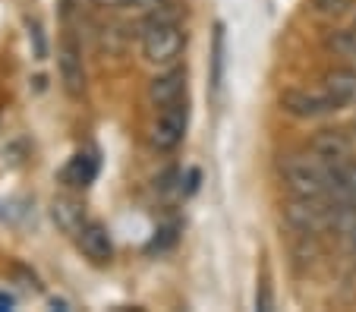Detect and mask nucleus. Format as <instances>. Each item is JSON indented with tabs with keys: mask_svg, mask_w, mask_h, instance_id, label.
I'll return each instance as SVG.
<instances>
[{
	"mask_svg": "<svg viewBox=\"0 0 356 312\" xmlns=\"http://www.w3.org/2000/svg\"><path fill=\"white\" fill-rule=\"evenodd\" d=\"M281 180L290 196L322 199L331 190V164L309 155H287L281 158Z\"/></svg>",
	"mask_w": 356,
	"mask_h": 312,
	"instance_id": "nucleus-1",
	"label": "nucleus"
},
{
	"mask_svg": "<svg viewBox=\"0 0 356 312\" xmlns=\"http://www.w3.org/2000/svg\"><path fill=\"white\" fill-rule=\"evenodd\" d=\"M186 126H189V101L180 98V101L161 108L155 126H152V145H155L158 151L177 149V145L183 142V136H186Z\"/></svg>",
	"mask_w": 356,
	"mask_h": 312,
	"instance_id": "nucleus-4",
	"label": "nucleus"
},
{
	"mask_svg": "<svg viewBox=\"0 0 356 312\" xmlns=\"http://www.w3.org/2000/svg\"><path fill=\"white\" fill-rule=\"evenodd\" d=\"M63 183L67 186H76V190H86V186L95 183V176H98V161H95L92 155H86V151H79V155L70 158V164L63 167Z\"/></svg>",
	"mask_w": 356,
	"mask_h": 312,
	"instance_id": "nucleus-10",
	"label": "nucleus"
},
{
	"mask_svg": "<svg viewBox=\"0 0 356 312\" xmlns=\"http://www.w3.org/2000/svg\"><path fill=\"white\" fill-rule=\"evenodd\" d=\"M256 309H265V312L271 309V287H268V281H262V287H259V293H256Z\"/></svg>",
	"mask_w": 356,
	"mask_h": 312,
	"instance_id": "nucleus-15",
	"label": "nucleus"
},
{
	"mask_svg": "<svg viewBox=\"0 0 356 312\" xmlns=\"http://www.w3.org/2000/svg\"><path fill=\"white\" fill-rule=\"evenodd\" d=\"M224 82V26H215V41H211V88L221 92Z\"/></svg>",
	"mask_w": 356,
	"mask_h": 312,
	"instance_id": "nucleus-12",
	"label": "nucleus"
},
{
	"mask_svg": "<svg viewBox=\"0 0 356 312\" xmlns=\"http://www.w3.org/2000/svg\"><path fill=\"white\" fill-rule=\"evenodd\" d=\"M148 98L158 108H168V104L186 98V69H168V73L155 76L148 85Z\"/></svg>",
	"mask_w": 356,
	"mask_h": 312,
	"instance_id": "nucleus-8",
	"label": "nucleus"
},
{
	"mask_svg": "<svg viewBox=\"0 0 356 312\" xmlns=\"http://www.w3.org/2000/svg\"><path fill=\"white\" fill-rule=\"evenodd\" d=\"M76 240H79V249L86 252L92 262L104 265V262H111V258H114V240H111L108 227L98 224V221H88V224L76 233Z\"/></svg>",
	"mask_w": 356,
	"mask_h": 312,
	"instance_id": "nucleus-7",
	"label": "nucleus"
},
{
	"mask_svg": "<svg viewBox=\"0 0 356 312\" xmlns=\"http://www.w3.org/2000/svg\"><path fill=\"white\" fill-rule=\"evenodd\" d=\"M347 108L334 92H306V88H287L281 95V110L290 117H300V120H318V117H328L334 110Z\"/></svg>",
	"mask_w": 356,
	"mask_h": 312,
	"instance_id": "nucleus-3",
	"label": "nucleus"
},
{
	"mask_svg": "<svg viewBox=\"0 0 356 312\" xmlns=\"http://www.w3.org/2000/svg\"><path fill=\"white\" fill-rule=\"evenodd\" d=\"M29 28H32V32H29V38H35V57H44V38H41V28H38V22H29Z\"/></svg>",
	"mask_w": 356,
	"mask_h": 312,
	"instance_id": "nucleus-16",
	"label": "nucleus"
},
{
	"mask_svg": "<svg viewBox=\"0 0 356 312\" xmlns=\"http://www.w3.org/2000/svg\"><path fill=\"white\" fill-rule=\"evenodd\" d=\"M174 240H177V231H174V227H164V231H158V237L155 240H152V243H148V252H161V249H168V246L170 243H174Z\"/></svg>",
	"mask_w": 356,
	"mask_h": 312,
	"instance_id": "nucleus-14",
	"label": "nucleus"
},
{
	"mask_svg": "<svg viewBox=\"0 0 356 312\" xmlns=\"http://www.w3.org/2000/svg\"><path fill=\"white\" fill-rule=\"evenodd\" d=\"M186 35L177 26V19L170 13H152V19L145 22L142 32V51H145L148 63H174L180 57Z\"/></svg>",
	"mask_w": 356,
	"mask_h": 312,
	"instance_id": "nucleus-2",
	"label": "nucleus"
},
{
	"mask_svg": "<svg viewBox=\"0 0 356 312\" xmlns=\"http://www.w3.org/2000/svg\"><path fill=\"white\" fill-rule=\"evenodd\" d=\"M101 7H120V3H127V0H98Z\"/></svg>",
	"mask_w": 356,
	"mask_h": 312,
	"instance_id": "nucleus-18",
	"label": "nucleus"
},
{
	"mask_svg": "<svg viewBox=\"0 0 356 312\" xmlns=\"http://www.w3.org/2000/svg\"><path fill=\"white\" fill-rule=\"evenodd\" d=\"M309 151L334 167V164L350 161V155H353V139H350L347 133H341V129H325V133H318V136L312 139Z\"/></svg>",
	"mask_w": 356,
	"mask_h": 312,
	"instance_id": "nucleus-6",
	"label": "nucleus"
},
{
	"mask_svg": "<svg viewBox=\"0 0 356 312\" xmlns=\"http://www.w3.org/2000/svg\"><path fill=\"white\" fill-rule=\"evenodd\" d=\"M325 88L334 92L343 104H353L356 101V67H341V69H331L325 76Z\"/></svg>",
	"mask_w": 356,
	"mask_h": 312,
	"instance_id": "nucleus-11",
	"label": "nucleus"
},
{
	"mask_svg": "<svg viewBox=\"0 0 356 312\" xmlns=\"http://www.w3.org/2000/svg\"><path fill=\"white\" fill-rule=\"evenodd\" d=\"M127 3H133V7H145L148 0H127Z\"/></svg>",
	"mask_w": 356,
	"mask_h": 312,
	"instance_id": "nucleus-20",
	"label": "nucleus"
},
{
	"mask_svg": "<svg viewBox=\"0 0 356 312\" xmlns=\"http://www.w3.org/2000/svg\"><path fill=\"white\" fill-rule=\"evenodd\" d=\"M312 10L325 19H341L350 13V0H312Z\"/></svg>",
	"mask_w": 356,
	"mask_h": 312,
	"instance_id": "nucleus-13",
	"label": "nucleus"
},
{
	"mask_svg": "<svg viewBox=\"0 0 356 312\" xmlns=\"http://www.w3.org/2000/svg\"><path fill=\"white\" fill-rule=\"evenodd\" d=\"M51 217H54V224L60 227L63 233H79L82 227L88 224V221H86V208H82L76 199H70V196L54 199V205H51Z\"/></svg>",
	"mask_w": 356,
	"mask_h": 312,
	"instance_id": "nucleus-9",
	"label": "nucleus"
},
{
	"mask_svg": "<svg viewBox=\"0 0 356 312\" xmlns=\"http://www.w3.org/2000/svg\"><path fill=\"white\" fill-rule=\"evenodd\" d=\"M57 67H60V82L67 88V95L82 98V92H86V63H82V51L73 35H63L60 51H57Z\"/></svg>",
	"mask_w": 356,
	"mask_h": 312,
	"instance_id": "nucleus-5",
	"label": "nucleus"
},
{
	"mask_svg": "<svg viewBox=\"0 0 356 312\" xmlns=\"http://www.w3.org/2000/svg\"><path fill=\"white\" fill-rule=\"evenodd\" d=\"M51 306H54V309H63V312H67V309H70V306H67V303H63V299H57V297H54V299H51Z\"/></svg>",
	"mask_w": 356,
	"mask_h": 312,
	"instance_id": "nucleus-19",
	"label": "nucleus"
},
{
	"mask_svg": "<svg viewBox=\"0 0 356 312\" xmlns=\"http://www.w3.org/2000/svg\"><path fill=\"white\" fill-rule=\"evenodd\" d=\"M13 306H16V299H13V297H10V293H3V290H0V312H7V309H13Z\"/></svg>",
	"mask_w": 356,
	"mask_h": 312,
	"instance_id": "nucleus-17",
	"label": "nucleus"
}]
</instances>
